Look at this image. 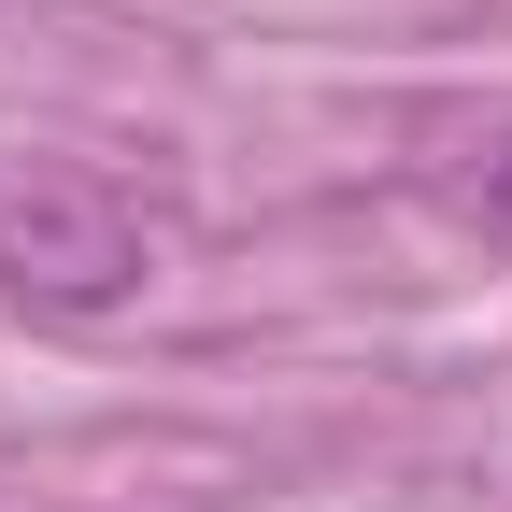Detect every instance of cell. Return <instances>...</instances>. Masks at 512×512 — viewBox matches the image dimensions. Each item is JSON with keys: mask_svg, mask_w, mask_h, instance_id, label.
Instances as JSON below:
<instances>
[{"mask_svg": "<svg viewBox=\"0 0 512 512\" xmlns=\"http://www.w3.org/2000/svg\"><path fill=\"white\" fill-rule=\"evenodd\" d=\"M0 285L43 313H100L143 285V214L86 171H15L0 185Z\"/></svg>", "mask_w": 512, "mask_h": 512, "instance_id": "obj_1", "label": "cell"}]
</instances>
